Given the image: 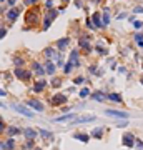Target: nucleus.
Returning <instances> with one entry per match:
<instances>
[{"mask_svg":"<svg viewBox=\"0 0 143 150\" xmlns=\"http://www.w3.org/2000/svg\"><path fill=\"white\" fill-rule=\"evenodd\" d=\"M45 74H48V75L55 74V65L52 62H47V63H45Z\"/></svg>","mask_w":143,"mask_h":150,"instance_id":"18","label":"nucleus"},{"mask_svg":"<svg viewBox=\"0 0 143 150\" xmlns=\"http://www.w3.org/2000/svg\"><path fill=\"white\" fill-rule=\"evenodd\" d=\"M63 2H68V0H63Z\"/></svg>","mask_w":143,"mask_h":150,"instance_id":"50","label":"nucleus"},{"mask_svg":"<svg viewBox=\"0 0 143 150\" xmlns=\"http://www.w3.org/2000/svg\"><path fill=\"white\" fill-rule=\"evenodd\" d=\"M80 47L85 48V50H87V54H90V52H92V45H90V42H88V37H83V39H80Z\"/></svg>","mask_w":143,"mask_h":150,"instance_id":"12","label":"nucleus"},{"mask_svg":"<svg viewBox=\"0 0 143 150\" xmlns=\"http://www.w3.org/2000/svg\"><path fill=\"white\" fill-rule=\"evenodd\" d=\"M35 150H42V149H35Z\"/></svg>","mask_w":143,"mask_h":150,"instance_id":"48","label":"nucleus"},{"mask_svg":"<svg viewBox=\"0 0 143 150\" xmlns=\"http://www.w3.org/2000/svg\"><path fill=\"white\" fill-rule=\"evenodd\" d=\"M110 23V10L107 8L105 12H103V27H107Z\"/></svg>","mask_w":143,"mask_h":150,"instance_id":"22","label":"nucleus"},{"mask_svg":"<svg viewBox=\"0 0 143 150\" xmlns=\"http://www.w3.org/2000/svg\"><path fill=\"white\" fill-rule=\"evenodd\" d=\"M70 63L73 65V67H80V60H78V50H72L70 52Z\"/></svg>","mask_w":143,"mask_h":150,"instance_id":"8","label":"nucleus"},{"mask_svg":"<svg viewBox=\"0 0 143 150\" xmlns=\"http://www.w3.org/2000/svg\"><path fill=\"white\" fill-rule=\"evenodd\" d=\"M65 102H67V95H63V94H55L53 98H52V105H55V107H58Z\"/></svg>","mask_w":143,"mask_h":150,"instance_id":"5","label":"nucleus"},{"mask_svg":"<svg viewBox=\"0 0 143 150\" xmlns=\"http://www.w3.org/2000/svg\"><path fill=\"white\" fill-rule=\"evenodd\" d=\"M5 35H7V28H5V27H2V25H0V39H3Z\"/></svg>","mask_w":143,"mask_h":150,"instance_id":"31","label":"nucleus"},{"mask_svg":"<svg viewBox=\"0 0 143 150\" xmlns=\"http://www.w3.org/2000/svg\"><path fill=\"white\" fill-rule=\"evenodd\" d=\"M32 68H34L35 70V74L37 75H45V67H42L40 63H38V62H34V63H32Z\"/></svg>","mask_w":143,"mask_h":150,"instance_id":"13","label":"nucleus"},{"mask_svg":"<svg viewBox=\"0 0 143 150\" xmlns=\"http://www.w3.org/2000/svg\"><path fill=\"white\" fill-rule=\"evenodd\" d=\"M53 54H55V50H53V48H50V47L45 48V55H47L48 58H50V57H53Z\"/></svg>","mask_w":143,"mask_h":150,"instance_id":"30","label":"nucleus"},{"mask_svg":"<svg viewBox=\"0 0 143 150\" xmlns=\"http://www.w3.org/2000/svg\"><path fill=\"white\" fill-rule=\"evenodd\" d=\"M14 110H17V112H18V114H22V115L32 117V118H34V114H32V110H28L27 107H23V105H14Z\"/></svg>","mask_w":143,"mask_h":150,"instance_id":"7","label":"nucleus"},{"mask_svg":"<svg viewBox=\"0 0 143 150\" xmlns=\"http://www.w3.org/2000/svg\"><path fill=\"white\" fill-rule=\"evenodd\" d=\"M15 77H17V78H20V80H28V78H30V72H28V70H23V68H15Z\"/></svg>","mask_w":143,"mask_h":150,"instance_id":"3","label":"nucleus"},{"mask_svg":"<svg viewBox=\"0 0 143 150\" xmlns=\"http://www.w3.org/2000/svg\"><path fill=\"white\" fill-rule=\"evenodd\" d=\"M140 83H142V85H143V77H140Z\"/></svg>","mask_w":143,"mask_h":150,"instance_id":"47","label":"nucleus"},{"mask_svg":"<svg viewBox=\"0 0 143 150\" xmlns=\"http://www.w3.org/2000/svg\"><path fill=\"white\" fill-rule=\"evenodd\" d=\"M47 87V82H45V78H40V80H37V82L34 83V92H37V94H40L42 90Z\"/></svg>","mask_w":143,"mask_h":150,"instance_id":"10","label":"nucleus"},{"mask_svg":"<svg viewBox=\"0 0 143 150\" xmlns=\"http://www.w3.org/2000/svg\"><path fill=\"white\" fill-rule=\"evenodd\" d=\"M20 130L17 129V127H8V130H7V133H8V137H14V135H17Z\"/></svg>","mask_w":143,"mask_h":150,"instance_id":"26","label":"nucleus"},{"mask_svg":"<svg viewBox=\"0 0 143 150\" xmlns=\"http://www.w3.org/2000/svg\"><path fill=\"white\" fill-rule=\"evenodd\" d=\"M45 5H47V7L50 8L52 5H53V0H47V3H45Z\"/></svg>","mask_w":143,"mask_h":150,"instance_id":"42","label":"nucleus"},{"mask_svg":"<svg viewBox=\"0 0 143 150\" xmlns=\"http://www.w3.org/2000/svg\"><path fill=\"white\" fill-rule=\"evenodd\" d=\"M83 80H85L83 77H77V78H75V83H77V85H80V83H83Z\"/></svg>","mask_w":143,"mask_h":150,"instance_id":"36","label":"nucleus"},{"mask_svg":"<svg viewBox=\"0 0 143 150\" xmlns=\"http://www.w3.org/2000/svg\"><path fill=\"white\" fill-rule=\"evenodd\" d=\"M103 127H98V129H95V130H92V137H95V138H102L103 137Z\"/></svg>","mask_w":143,"mask_h":150,"instance_id":"20","label":"nucleus"},{"mask_svg":"<svg viewBox=\"0 0 143 150\" xmlns=\"http://www.w3.org/2000/svg\"><path fill=\"white\" fill-rule=\"evenodd\" d=\"M135 145L138 147V149H143V142H142V140H136V142H135Z\"/></svg>","mask_w":143,"mask_h":150,"instance_id":"39","label":"nucleus"},{"mask_svg":"<svg viewBox=\"0 0 143 150\" xmlns=\"http://www.w3.org/2000/svg\"><path fill=\"white\" fill-rule=\"evenodd\" d=\"M23 3H25V5H34V3H37V0H25Z\"/></svg>","mask_w":143,"mask_h":150,"instance_id":"38","label":"nucleus"},{"mask_svg":"<svg viewBox=\"0 0 143 150\" xmlns=\"http://www.w3.org/2000/svg\"><path fill=\"white\" fill-rule=\"evenodd\" d=\"M135 14H143V7H135Z\"/></svg>","mask_w":143,"mask_h":150,"instance_id":"41","label":"nucleus"},{"mask_svg":"<svg viewBox=\"0 0 143 150\" xmlns=\"http://www.w3.org/2000/svg\"><path fill=\"white\" fill-rule=\"evenodd\" d=\"M68 118H75V115H73V114H67V115H63V117L53 118V122H65V120H68Z\"/></svg>","mask_w":143,"mask_h":150,"instance_id":"21","label":"nucleus"},{"mask_svg":"<svg viewBox=\"0 0 143 150\" xmlns=\"http://www.w3.org/2000/svg\"><path fill=\"white\" fill-rule=\"evenodd\" d=\"M107 98L113 100V102H122V95H118V94H108V95H107Z\"/></svg>","mask_w":143,"mask_h":150,"instance_id":"24","label":"nucleus"},{"mask_svg":"<svg viewBox=\"0 0 143 150\" xmlns=\"http://www.w3.org/2000/svg\"><path fill=\"white\" fill-rule=\"evenodd\" d=\"M60 83H62L60 78H55L53 82H52V85H53V87H60Z\"/></svg>","mask_w":143,"mask_h":150,"instance_id":"35","label":"nucleus"},{"mask_svg":"<svg viewBox=\"0 0 143 150\" xmlns=\"http://www.w3.org/2000/svg\"><path fill=\"white\" fill-rule=\"evenodd\" d=\"M0 2H5V0H0Z\"/></svg>","mask_w":143,"mask_h":150,"instance_id":"49","label":"nucleus"},{"mask_svg":"<svg viewBox=\"0 0 143 150\" xmlns=\"http://www.w3.org/2000/svg\"><path fill=\"white\" fill-rule=\"evenodd\" d=\"M96 52H98L100 55H107V50H105L103 47H98V45H96Z\"/></svg>","mask_w":143,"mask_h":150,"instance_id":"33","label":"nucleus"},{"mask_svg":"<svg viewBox=\"0 0 143 150\" xmlns=\"http://www.w3.org/2000/svg\"><path fill=\"white\" fill-rule=\"evenodd\" d=\"M133 27L138 30V28H142L143 27V22H140V20H136V22H133Z\"/></svg>","mask_w":143,"mask_h":150,"instance_id":"34","label":"nucleus"},{"mask_svg":"<svg viewBox=\"0 0 143 150\" xmlns=\"http://www.w3.org/2000/svg\"><path fill=\"white\" fill-rule=\"evenodd\" d=\"M25 149H27V150H30V149L34 150V140H28V142L25 143Z\"/></svg>","mask_w":143,"mask_h":150,"instance_id":"32","label":"nucleus"},{"mask_svg":"<svg viewBox=\"0 0 143 150\" xmlns=\"http://www.w3.org/2000/svg\"><path fill=\"white\" fill-rule=\"evenodd\" d=\"M78 95L82 97V98H85V97H88V95H90V90L87 89V87H83V89L80 90V94H78Z\"/></svg>","mask_w":143,"mask_h":150,"instance_id":"28","label":"nucleus"},{"mask_svg":"<svg viewBox=\"0 0 143 150\" xmlns=\"http://www.w3.org/2000/svg\"><path fill=\"white\" fill-rule=\"evenodd\" d=\"M5 95H7V92H5V90H2V89H0V97H5Z\"/></svg>","mask_w":143,"mask_h":150,"instance_id":"44","label":"nucleus"},{"mask_svg":"<svg viewBox=\"0 0 143 150\" xmlns=\"http://www.w3.org/2000/svg\"><path fill=\"white\" fill-rule=\"evenodd\" d=\"M72 68H73V65L68 62V63H65V67H63V70H65V74H70L72 72Z\"/></svg>","mask_w":143,"mask_h":150,"instance_id":"29","label":"nucleus"},{"mask_svg":"<svg viewBox=\"0 0 143 150\" xmlns=\"http://www.w3.org/2000/svg\"><path fill=\"white\" fill-rule=\"evenodd\" d=\"M18 15H20V8H12V10H8L7 12V19L10 22H14V20H17Z\"/></svg>","mask_w":143,"mask_h":150,"instance_id":"11","label":"nucleus"},{"mask_svg":"<svg viewBox=\"0 0 143 150\" xmlns=\"http://www.w3.org/2000/svg\"><path fill=\"white\" fill-rule=\"evenodd\" d=\"M3 129H5V123H3V120H2V117H0V133L3 132Z\"/></svg>","mask_w":143,"mask_h":150,"instance_id":"37","label":"nucleus"},{"mask_svg":"<svg viewBox=\"0 0 143 150\" xmlns=\"http://www.w3.org/2000/svg\"><path fill=\"white\" fill-rule=\"evenodd\" d=\"M3 147H5V150H14L15 149V140L10 137L7 142H3Z\"/></svg>","mask_w":143,"mask_h":150,"instance_id":"19","label":"nucleus"},{"mask_svg":"<svg viewBox=\"0 0 143 150\" xmlns=\"http://www.w3.org/2000/svg\"><path fill=\"white\" fill-rule=\"evenodd\" d=\"M105 114L108 117H116V118H128V114L127 112H120V110H105Z\"/></svg>","mask_w":143,"mask_h":150,"instance_id":"4","label":"nucleus"},{"mask_svg":"<svg viewBox=\"0 0 143 150\" xmlns=\"http://www.w3.org/2000/svg\"><path fill=\"white\" fill-rule=\"evenodd\" d=\"M92 19H93V23H95V27H98V28H103V20L100 19V14H98V12H95Z\"/></svg>","mask_w":143,"mask_h":150,"instance_id":"14","label":"nucleus"},{"mask_svg":"<svg viewBox=\"0 0 143 150\" xmlns=\"http://www.w3.org/2000/svg\"><path fill=\"white\" fill-rule=\"evenodd\" d=\"M23 133H25V137H27L28 140H34L35 137H37V130H34V129H30V127H28V129L23 130Z\"/></svg>","mask_w":143,"mask_h":150,"instance_id":"15","label":"nucleus"},{"mask_svg":"<svg viewBox=\"0 0 143 150\" xmlns=\"http://www.w3.org/2000/svg\"><path fill=\"white\" fill-rule=\"evenodd\" d=\"M87 27H88V28H93V27H95V25L92 23V19H88V20H87Z\"/></svg>","mask_w":143,"mask_h":150,"instance_id":"40","label":"nucleus"},{"mask_svg":"<svg viewBox=\"0 0 143 150\" xmlns=\"http://www.w3.org/2000/svg\"><path fill=\"white\" fill-rule=\"evenodd\" d=\"M27 105L30 107V109L37 110V112H43V110H45V107L42 105V102H38V100H35V98H30V100L27 102Z\"/></svg>","mask_w":143,"mask_h":150,"instance_id":"2","label":"nucleus"},{"mask_svg":"<svg viewBox=\"0 0 143 150\" xmlns=\"http://www.w3.org/2000/svg\"><path fill=\"white\" fill-rule=\"evenodd\" d=\"M118 72H120V74H127V68H125V67H120V68H118Z\"/></svg>","mask_w":143,"mask_h":150,"instance_id":"43","label":"nucleus"},{"mask_svg":"<svg viewBox=\"0 0 143 150\" xmlns=\"http://www.w3.org/2000/svg\"><path fill=\"white\" fill-rule=\"evenodd\" d=\"M73 138H75V140H80V142H83V143H87L90 140V137L87 135V133H73Z\"/></svg>","mask_w":143,"mask_h":150,"instance_id":"16","label":"nucleus"},{"mask_svg":"<svg viewBox=\"0 0 143 150\" xmlns=\"http://www.w3.org/2000/svg\"><path fill=\"white\" fill-rule=\"evenodd\" d=\"M2 149H5V147H3V142H0V150Z\"/></svg>","mask_w":143,"mask_h":150,"instance_id":"46","label":"nucleus"},{"mask_svg":"<svg viewBox=\"0 0 143 150\" xmlns=\"http://www.w3.org/2000/svg\"><path fill=\"white\" fill-rule=\"evenodd\" d=\"M95 120V117L93 115H88V117H78L77 120H72V125H80V123H88V122H93Z\"/></svg>","mask_w":143,"mask_h":150,"instance_id":"6","label":"nucleus"},{"mask_svg":"<svg viewBox=\"0 0 143 150\" xmlns=\"http://www.w3.org/2000/svg\"><path fill=\"white\" fill-rule=\"evenodd\" d=\"M38 132H40V135L43 137V138H48V140H52V138H53V135H52L48 130H45V129H40Z\"/></svg>","mask_w":143,"mask_h":150,"instance_id":"23","label":"nucleus"},{"mask_svg":"<svg viewBox=\"0 0 143 150\" xmlns=\"http://www.w3.org/2000/svg\"><path fill=\"white\" fill-rule=\"evenodd\" d=\"M14 65H17V68H20L23 65V58L22 57H15L14 58Z\"/></svg>","mask_w":143,"mask_h":150,"instance_id":"27","label":"nucleus"},{"mask_svg":"<svg viewBox=\"0 0 143 150\" xmlns=\"http://www.w3.org/2000/svg\"><path fill=\"white\" fill-rule=\"evenodd\" d=\"M8 2V5H15V2H17V0H7Z\"/></svg>","mask_w":143,"mask_h":150,"instance_id":"45","label":"nucleus"},{"mask_svg":"<svg viewBox=\"0 0 143 150\" xmlns=\"http://www.w3.org/2000/svg\"><path fill=\"white\" fill-rule=\"evenodd\" d=\"M58 15V10H50V12H47V15H45V20H43V30H47L48 27H50V23L53 22V19Z\"/></svg>","mask_w":143,"mask_h":150,"instance_id":"1","label":"nucleus"},{"mask_svg":"<svg viewBox=\"0 0 143 150\" xmlns=\"http://www.w3.org/2000/svg\"><path fill=\"white\" fill-rule=\"evenodd\" d=\"M135 137L131 135V133H125V135H123V145H125V147H133V145H135Z\"/></svg>","mask_w":143,"mask_h":150,"instance_id":"9","label":"nucleus"},{"mask_svg":"<svg viewBox=\"0 0 143 150\" xmlns=\"http://www.w3.org/2000/svg\"><path fill=\"white\" fill-rule=\"evenodd\" d=\"M92 98H93V100H100V102H103V100L107 98V95H105V94H102V92H98V94H93V95H92Z\"/></svg>","mask_w":143,"mask_h":150,"instance_id":"25","label":"nucleus"},{"mask_svg":"<svg viewBox=\"0 0 143 150\" xmlns=\"http://www.w3.org/2000/svg\"><path fill=\"white\" fill-rule=\"evenodd\" d=\"M68 42H70V39H62V40H58L57 42V48H58V50H65L67 45H68Z\"/></svg>","mask_w":143,"mask_h":150,"instance_id":"17","label":"nucleus"}]
</instances>
